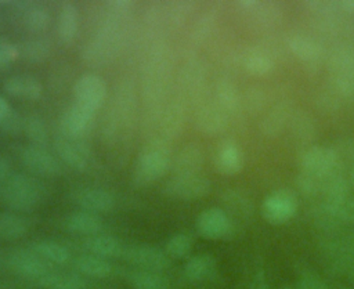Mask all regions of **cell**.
Returning <instances> with one entry per match:
<instances>
[{"label": "cell", "mask_w": 354, "mask_h": 289, "mask_svg": "<svg viewBox=\"0 0 354 289\" xmlns=\"http://www.w3.org/2000/svg\"><path fill=\"white\" fill-rule=\"evenodd\" d=\"M216 100H217V105L227 112V111H234L238 106L239 97L234 84H231L227 80H221L216 86Z\"/></svg>", "instance_id": "33"}, {"label": "cell", "mask_w": 354, "mask_h": 289, "mask_svg": "<svg viewBox=\"0 0 354 289\" xmlns=\"http://www.w3.org/2000/svg\"><path fill=\"white\" fill-rule=\"evenodd\" d=\"M324 210L333 220L351 224L354 223V196L347 195L336 202H324Z\"/></svg>", "instance_id": "29"}, {"label": "cell", "mask_w": 354, "mask_h": 289, "mask_svg": "<svg viewBox=\"0 0 354 289\" xmlns=\"http://www.w3.org/2000/svg\"><path fill=\"white\" fill-rule=\"evenodd\" d=\"M102 225L104 223L100 214L86 212V210L73 212L68 214L64 220V227L69 232L77 234V235H86V236L100 234V231L102 230Z\"/></svg>", "instance_id": "15"}, {"label": "cell", "mask_w": 354, "mask_h": 289, "mask_svg": "<svg viewBox=\"0 0 354 289\" xmlns=\"http://www.w3.org/2000/svg\"><path fill=\"white\" fill-rule=\"evenodd\" d=\"M95 112L79 105L73 104L61 116V130L64 136L82 138L88 133L93 126Z\"/></svg>", "instance_id": "13"}, {"label": "cell", "mask_w": 354, "mask_h": 289, "mask_svg": "<svg viewBox=\"0 0 354 289\" xmlns=\"http://www.w3.org/2000/svg\"><path fill=\"white\" fill-rule=\"evenodd\" d=\"M282 289H293V288H289V286H283Z\"/></svg>", "instance_id": "49"}, {"label": "cell", "mask_w": 354, "mask_h": 289, "mask_svg": "<svg viewBox=\"0 0 354 289\" xmlns=\"http://www.w3.org/2000/svg\"><path fill=\"white\" fill-rule=\"evenodd\" d=\"M30 249L36 252L41 259H44L47 263L54 264H64L69 260L71 253L66 246H64L59 242L50 241V239H41L32 243Z\"/></svg>", "instance_id": "27"}, {"label": "cell", "mask_w": 354, "mask_h": 289, "mask_svg": "<svg viewBox=\"0 0 354 289\" xmlns=\"http://www.w3.org/2000/svg\"><path fill=\"white\" fill-rule=\"evenodd\" d=\"M79 29V11L75 4L64 3L57 17V35L59 40L69 44L75 40Z\"/></svg>", "instance_id": "20"}, {"label": "cell", "mask_w": 354, "mask_h": 289, "mask_svg": "<svg viewBox=\"0 0 354 289\" xmlns=\"http://www.w3.org/2000/svg\"><path fill=\"white\" fill-rule=\"evenodd\" d=\"M19 55H22L29 62H41L50 55V44L44 40L26 41L19 48Z\"/></svg>", "instance_id": "34"}, {"label": "cell", "mask_w": 354, "mask_h": 289, "mask_svg": "<svg viewBox=\"0 0 354 289\" xmlns=\"http://www.w3.org/2000/svg\"><path fill=\"white\" fill-rule=\"evenodd\" d=\"M12 112V108L10 105V102L0 95V123L4 122Z\"/></svg>", "instance_id": "41"}, {"label": "cell", "mask_w": 354, "mask_h": 289, "mask_svg": "<svg viewBox=\"0 0 354 289\" xmlns=\"http://www.w3.org/2000/svg\"><path fill=\"white\" fill-rule=\"evenodd\" d=\"M192 246V236L187 232H178L169 238L165 246V252L170 259H184L191 253Z\"/></svg>", "instance_id": "30"}, {"label": "cell", "mask_w": 354, "mask_h": 289, "mask_svg": "<svg viewBox=\"0 0 354 289\" xmlns=\"http://www.w3.org/2000/svg\"><path fill=\"white\" fill-rule=\"evenodd\" d=\"M245 66L253 75H264L272 68V61L266 53L250 50L245 57Z\"/></svg>", "instance_id": "35"}, {"label": "cell", "mask_w": 354, "mask_h": 289, "mask_svg": "<svg viewBox=\"0 0 354 289\" xmlns=\"http://www.w3.org/2000/svg\"><path fill=\"white\" fill-rule=\"evenodd\" d=\"M342 7L350 12H354V1H343Z\"/></svg>", "instance_id": "46"}, {"label": "cell", "mask_w": 354, "mask_h": 289, "mask_svg": "<svg viewBox=\"0 0 354 289\" xmlns=\"http://www.w3.org/2000/svg\"><path fill=\"white\" fill-rule=\"evenodd\" d=\"M3 90L15 98L21 100H39L43 93V86L37 77L32 75H12L3 83Z\"/></svg>", "instance_id": "14"}, {"label": "cell", "mask_w": 354, "mask_h": 289, "mask_svg": "<svg viewBox=\"0 0 354 289\" xmlns=\"http://www.w3.org/2000/svg\"><path fill=\"white\" fill-rule=\"evenodd\" d=\"M24 131L32 145L36 147H44L48 141V133L47 127L41 118L36 115H30L24 120Z\"/></svg>", "instance_id": "31"}, {"label": "cell", "mask_w": 354, "mask_h": 289, "mask_svg": "<svg viewBox=\"0 0 354 289\" xmlns=\"http://www.w3.org/2000/svg\"><path fill=\"white\" fill-rule=\"evenodd\" d=\"M8 173H10V163L3 156H0V184H3V181L8 177Z\"/></svg>", "instance_id": "42"}, {"label": "cell", "mask_w": 354, "mask_h": 289, "mask_svg": "<svg viewBox=\"0 0 354 289\" xmlns=\"http://www.w3.org/2000/svg\"><path fill=\"white\" fill-rule=\"evenodd\" d=\"M256 289H270L263 271H259V274L256 277Z\"/></svg>", "instance_id": "43"}, {"label": "cell", "mask_w": 354, "mask_h": 289, "mask_svg": "<svg viewBox=\"0 0 354 289\" xmlns=\"http://www.w3.org/2000/svg\"><path fill=\"white\" fill-rule=\"evenodd\" d=\"M300 167L301 171L325 180L337 171V155L329 147L315 145L301 155Z\"/></svg>", "instance_id": "7"}, {"label": "cell", "mask_w": 354, "mask_h": 289, "mask_svg": "<svg viewBox=\"0 0 354 289\" xmlns=\"http://www.w3.org/2000/svg\"><path fill=\"white\" fill-rule=\"evenodd\" d=\"M296 289H330V288L318 274L313 271H306L300 275Z\"/></svg>", "instance_id": "38"}, {"label": "cell", "mask_w": 354, "mask_h": 289, "mask_svg": "<svg viewBox=\"0 0 354 289\" xmlns=\"http://www.w3.org/2000/svg\"><path fill=\"white\" fill-rule=\"evenodd\" d=\"M288 109L283 108V106H277L274 108L272 111L268 112V115L263 119L260 127H261V131L264 134H267L268 137H275L278 136L282 129L285 127L286 124V120H288Z\"/></svg>", "instance_id": "32"}, {"label": "cell", "mask_w": 354, "mask_h": 289, "mask_svg": "<svg viewBox=\"0 0 354 289\" xmlns=\"http://www.w3.org/2000/svg\"><path fill=\"white\" fill-rule=\"evenodd\" d=\"M73 95L76 104L97 112L106 98V83L95 73H84L76 80Z\"/></svg>", "instance_id": "6"}, {"label": "cell", "mask_w": 354, "mask_h": 289, "mask_svg": "<svg viewBox=\"0 0 354 289\" xmlns=\"http://www.w3.org/2000/svg\"><path fill=\"white\" fill-rule=\"evenodd\" d=\"M350 180H351V184H353V187H354V165H353V167H351V173H350Z\"/></svg>", "instance_id": "47"}, {"label": "cell", "mask_w": 354, "mask_h": 289, "mask_svg": "<svg viewBox=\"0 0 354 289\" xmlns=\"http://www.w3.org/2000/svg\"><path fill=\"white\" fill-rule=\"evenodd\" d=\"M39 285L44 289H84L86 281L75 272L66 271H48L40 279Z\"/></svg>", "instance_id": "21"}, {"label": "cell", "mask_w": 354, "mask_h": 289, "mask_svg": "<svg viewBox=\"0 0 354 289\" xmlns=\"http://www.w3.org/2000/svg\"><path fill=\"white\" fill-rule=\"evenodd\" d=\"M21 162L28 171L40 177H55L62 170L58 158L50 153L44 147H25L21 152Z\"/></svg>", "instance_id": "10"}, {"label": "cell", "mask_w": 354, "mask_h": 289, "mask_svg": "<svg viewBox=\"0 0 354 289\" xmlns=\"http://www.w3.org/2000/svg\"><path fill=\"white\" fill-rule=\"evenodd\" d=\"M84 248L88 253L104 257V259H115L122 257L124 245L122 242L108 234H97L87 236L84 239Z\"/></svg>", "instance_id": "19"}, {"label": "cell", "mask_w": 354, "mask_h": 289, "mask_svg": "<svg viewBox=\"0 0 354 289\" xmlns=\"http://www.w3.org/2000/svg\"><path fill=\"white\" fill-rule=\"evenodd\" d=\"M347 248H348L351 252H354V230L350 232V235H348V238H347Z\"/></svg>", "instance_id": "45"}, {"label": "cell", "mask_w": 354, "mask_h": 289, "mask_svg": "<svg viewBox=\"0 0 354 289\" xmlns=\"http://www.w3.org/2000/svg\"><path fill=\"white\" fill-rule=\"evenodd\" d=\"M7 264L10 270L21 277L40 279L46 275L50 268V263L41 259L36 252L32 249H15L7 257Z\"/></svg>", "instance_id": "9"}, {"label": "cell", "mask_w": 354, "mask_h": 289, "mask_svg": "<svg viewBox=\"0 0 354 289\" xmlns=\"http://www.w3.org/2000/svg\"><path fill=\"white\" fill-rule=\"evenodd\" d=\"M75 265L77 268V271L83 275L91 277V278H106L112 274V264L108 261V259L91 254V253H86V254H80L76 261Z\"/></svg>", "instance_id": "22"}, {"label": "cell", "mask_w": 354, "mask_h": 289, "mask_svg": "<svg viewBox=\"0 0 354 289\" xmlns=\"http://www.w3.org/2000/svg\"><path fill=\"white\" fill-rule=\"evenodd\" d=\"M19 57V48L6 39H0V69L11 65Z\"/></svg>", "instance_id": "39"}, {"label": "cell", "mask_w": 354, "mask_h": 289, "mask_svg": "<svg viewBox=\"0 0 354 289\" xmlns=\"http://www.w3.org/2000/svg\"><path fill=\"white\" fill-rule=\"evenodd\" d=\"M322 184H324V180L314 177L311 174H307L304 171H301L296 178V185L299 191L307 196H314L322 192Z\"/></svg>", "instance_id": "37"}, {"label": "cell", "mask_w": 354, "mask_h": 289, "mask_svg": "<svg viewBox=\"0 0 354 289\" xmlns=\"http://www.w3.org/2000/svg\"><path fill=\"white\" fill-rule=\"evenodd\" d=\"M210 189L212 184L209 178L201 173L173 176L163 185L165 195L180 201H196L205 198Z\"/></svg>", "instance_id": "3"}, {"label": "cell", "mask_w": 354, "mask_h": 289, "mask_svg": "<svg viewBox=\"0 0 354 289\" xmlns=\"http://www.w3.org/2000/svg\"><path fill=\"white\" fill-rule=\"evenodd\" d=\"M217 271V263L213 254L199 253L189 257L184 265V275L192 282L207 281L214 277Z\"/></svg>", "instance_id": "18"}, {"label": "cell", "mask_w": 354, "mask_h": 289, "mask_svg": "<svg viewBox=\"0 0 354 289\" xmlns=\"http://www.w3.org/2000/svg\"><path fill=\"white\" fill-rule=\"evenodd\" d=\"M122 259L138 270L162 272L170 265V257L165 250L145 243L127 245L123 249Z\"/></svg>", "instance_id": "5"}, {"label": "cell", "mask_w": 354, "mask_h": 289, "mask_svg": "<svg viewBox=\"0 0 354 289\" xmlns=\"http://www.w3.org/2000/svg\"><path fill=\"white\" fill-rule=\"evenodd\" d=\"M203 165L202 149L196 144H188L181 148L171 160V170L174 176L196 174Z\"/></svg>", "instance_id": "16"}, {"label": "cell", "mask_w": 354, "mask_h": 289, "mask_svg": "<svg viewBox=\"0 0 354 289\" xmlns=\"http://www.w3.org/2000/svg\"><path fill=\"white\" fill-rule=\"evenodd\" d=\"M72 201L86 212L95 214L108 213L115 206V196L105 188L82 187L73 191Z\"/></svg>", "instance_id": "11"}, {"label": "cell", "mask_w": 354, "mask_h": 289, "mask_svg": "<svg viewBox=\"0 0 354 289\" xmlns=\"http://www.w3.org/2000/svg\"><path fill=\"white\" fill-rule=\"evenodd\" d=\"M293 134L300 140H310L314 136V122L306 112H297L292 118Z\"/></svg>", "instance_id": "36"}, {"label": "cell", "mask_w": 354, "mask_h": 289, "mask_svg": "<svg viewBox=\"0 0 354 289\" xmlns=\"http://www.w3.org/2000/svg\"><path fill=\"white\" fill-rule=\"evenodd\" d=\"M198 127L207 134H214L227 126L225 111L218 105H206L198 113Z\"/></svg>", "instance_id": "24"}, {"label": "cell", "mask_w": 354, "mask_h": 289, "mask_svg": "<svg viewBox=\"0 0 354 289\" xmlns=\"http://www.w3.org/2000/svg\"><path fill=\"white\" fill-rule=\"evenodd\" d=\"M347 153H348V156L354 160V137L350 138V141H348V144H347Z\"/></svg>", "instance_id": "44"}, {"label": "cell", "mask_w": 354, "mask_h": 289, "mask_svg": "<svg viewBox=\"0 0 354 289\" xmlns=\"http://www.w3.org/2000/svg\"><path fill=\"white\" fill-rule=\"evenodd\" d=\"M44 195L46 188L41 181L29 174H12L0 184V202L14 212L33 210Z\"/></svg>", "instance_id": "1"}, {"label": "cell", "mask_w": 354, "mask_h": 289, "mask_svg": "<svg viewBox=\"0 0 354 289\" xmlns=\"http://www.w3.org/2000/svg\"><path fill=\"white\" fill-rule=\"evenodd\" d=\"M289 47H290L292 53L303 61H315L319 58V55L322 53L321 46L315 40L301 36V35H296V36L290 37Z\"/></svg>", "instance_id": "28"}, {"label": "cell", "mask_w": 354, "mask_h": 289, "mask_svg": "<svg viewBox=\"0 0 354 289\" xmlns=\"http://www.w3.org/2000/svg\"><path fill=\"white\" fill-rule=\"evenodd\" d=\"M171 167V158L160 142H151L145 147L136 162L133 180L137 185L145 187L163 177Z\"/></svg>", "instance_id": "2"}, {"label": "cell", "mask_w": 354, "mask_h": 289, "mask_svg": "<svg viewBox=\"0 0 354 289\" xmlns=\"http://www.w3.org/2000/svg\"><path fill=\"white\" fill-rule=\"evenodd\" d=\"M21 19L24 26L30 32H43L50 25V14L40 4H22Z\"/></svg>", "instance_id": "25"}, {"label": "cell", "mask_w": 354, "mask_h": 289, "mask_svg": "<svg viewBox=\"0 0 354 289\" xmlns=\"http://www.w3.org/2000/svg\"><path fill=\"white\" fill-rule=\"evenodd\" d=\"M214 162L217 171L225 176H234L239 173L243 166V158L239 147L230 140L220 144Z\"/></svg>", "instance_id": "17"}, {"label": "cell", "mask_w": 354, "mask_h": 289, "mask_svg": "<svg viewBox=\"0 0 354 289\" xmlns=\"http://www.w3.org/2000/svg\"><path fill=\"white\" fill-rule=\"evenodd\" d=\"M350 275H351V278L354 279V265H353V268H351V271H350Z\"/></svg>", "instance_id": "48"}, {"label": "cell", "mask_w": 354, "mask_h": 289, "mask_svg": "<svg viewBox=\"0 0 354 289\" xmlns=\"http://www.w3.org/2000/svg\"><path fill=\"white\" fill-rule=\"evenodd\" d=\"M127 281L133 289H169V279L159 271L134 270Z\"/></svg>", "instance_id": "26"}, {"label": "cell", "mask_w": 354, "mask_h": 289, "mask_svg": "<svg viewBox=\"0 0 354 289\" xmlns=\"http://www.w3.org/2000/svg\"><path fill=\"white\" fill-rule=\"evenodd\" d=\"M29 230L28 220L17 212L0 213V239L15 241L22 238Z\"/></svg>", "instance_id": "23"}, {"label": "cell", "mask_w": 354, "mask_h": 289, "mask_svg": "<svg viewBox=\"0 0 354 289\" xmlns=\"http://www.w3.org/2000/svg\"><path fill=\"white\" fill-rule=\"evenodd\" d=\"M57 155L64 163L76 170H84L90 163V149L82 138L59 136L54 141Z\"/></svg>", "instance_id": "12"}, {"label": "cell", "mask_w": 354, "mask_h": 289, "mask_svg": "<svg viewBox=\"0 0 354 289\" xmlns=\"http://www.w3.org/2000/svg\"><path fill=\"white\" fill-rule=\"evenodd\" d=\"M261 216L272 225L289 221L297 210V198L289 189H277L267 195L261 202Z\"/></svg>", "instance_id": "4"}, {"label": "cell", "mask_w": 354, "mask_h": 289, "mask_svg": "<svg viewBox=\"0 0 354 289\" xmlns=\"http://www.w3.org/2000/svg\"><path fill=\"white\" fill-rule=\"evenodd\" d=\"M195 228L202 238L216 241L224 239L232 232V223L224 209L207 207L198 214Z\"/></svg>", "instance_id": "8"}, {"label": "cell", "mask_w": 354, "mask_h": 289, "mask_svg": "<svg viewBox=\"0 0 354 289\" xmlns=\"http://www.w3.org/2000/svg\"><path fill=\"white\" fill-rule=\"evenodd\" d=\"M24 120L25 119H22L18 112L12 111L11 115L4 122L0 123V130L6 134H11V136L18 134V133L24 131Z\"/></svg>", "instance_id": "40"}]
</instances>
